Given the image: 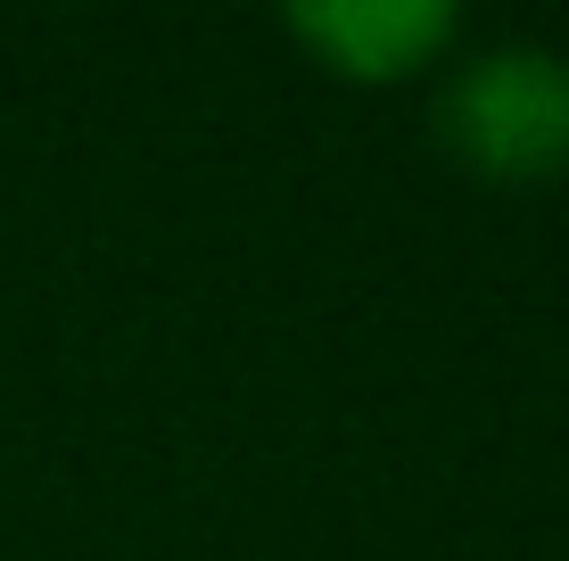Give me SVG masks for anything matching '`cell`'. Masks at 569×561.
<instances>
[{"label":"cell","instance_id":"cell-1","mask_svg":"<svg viewBox=\"0 0 569 561\" xmlns=\"http://www.w3.org/2000/svg\"><path fill=\"white\" fill-rule=\"evenodd\" d=\"M446 158L487 182H553L569 173V58L561 50H487L438 100Z\"/></svg>","mask_w":569,"mask_h":561},{"label":"cell","instance_id":"cell-2","mask_svg":"<svg viewBox=\"0 0 569 561\" xmlns=\"http://www.w3.org/2000/svg\"><path fill=\"white\" fill-rule=\"evenodd\" d=\"M462 17L446 0H306L289 9V33L347 83H405L455 42Z\"/></svg>","mask_w":569,"mask_h":561}]
</instances>
